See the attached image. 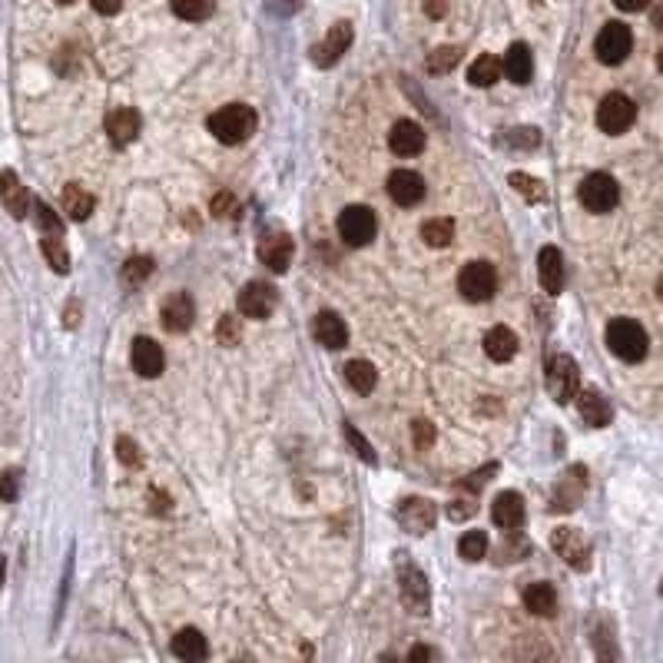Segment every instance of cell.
Masks as SVG:
<instances>
[{
  "label": "cell",
  "instance_id": "obj_1",
  "mask_svg": "<svg viewBox=\"0 0 663 663\" xmlns=\"http://www.w3.org/2000/svg\"><path fill=\"white\" fill-rule=\"evenodd\" d=\"M256 123H259V116H256L252 107H246V103H229V107H219V110L209 116V133H213L219 143H225V146H239V143H246V139L256 133Z\"/></svg>",
  "mask_w": 663,
  "mask_h": 663
},
{
  "label": "cell",
  "instance_id": "obj_2",
  "mask_svg": "<svg viewBox=\"0 0 663 663\" xmlns=\"http://www.w3.org/2000/svg\"><path fill=\"white\" fill-rule=\"evenodd\" d=\"M607 349L620 362H643L647 349H651L647 328L640 326L637 319H613L611 326H607Z\"/></svg>",
  "mask_w": 663,
  "mask_h": 663
},
{
  "label": "cell",
  "instance_id": "obj_3",
  "mask_svg": "<svg viewBox=\"0 0 663 663\" xmlns=\"http://www.w3.org/2000/svg\"><path fill=\"white\" fill-rule=\"evenodd\" d=\"M594 51H597V60L607 63V67L624 63L627 57H630V51H634V34H630V27L620 24V20L604 24L597 40H594Z\"/></svg>",
  "mask_w": 663,
  "mask_h": 663
},
{
  "label": "cell",
  "instance_id": "obj_4",
  "mask_svg": "<svg viewBox=\"0 0 663 663\" xmlns=\"http://www.w3.org/2000/svg\"><path fill=\"white\" fill-rule=\"evenodd\" d=\"M637 120V107L627 93H607L597 107V126H601L607 137H620L627 133Z\"/></svg>",
  "mask_w": 663,
  "mask_h": 663
},
{
  "label": "cell",
  "instance_id": "obj_5",
  "mask_svg": "<svg viewBox=\"0 0 663 663\" xmlns=\"http://www.w3.org/2000/svg\"><path fill=\"white\" fill-rule=\"evenodd\" d=\"M498 288V272L494 265L478 259V263H468L458 272V292H462L468 302H488Z\"/></svg>",
  "mask_w": 663,
  "mask_h": 663
},
{
  "label": "cell",
  "instance_id": "obj_6",
  "mask_svg": "<svg viewBox=\"0 0 663 663\" xmlns=\"http://www.w3.org/2000/svg\"><path fill=\"white\" fill-rule=\"evenodd\" d=\"M378 233V219L368 206H349L338 216V236L345 239V246H368Z\"/></svg>",
  "mask_w": 663,
  "mask_h": 663
},
{
  "label": "cell",
  "instance_id": "obj_7",
  "mask_svg": "<svg viewBox=\"0 0 663 663\" xmlns=\"http://www.w3.org/2000/svg\"><path fill=\"white\" fill-rule=\"evenodd\" d=\"M580 202L590 213H611L613 206L620 202V186L611 173H590L580 183Z\"/></svg>",
  "mask_w": 663,
  "mask_h": 663
},
{
  "label": "cell",
  "instance_id": "obj_8",
  "mask_svg": "<svg viewBox=\"0 0 663 663\" xmlns=\"http://www.w3.org/2000/svg\"><path fill=\"white\" fill-rule=\"evenodd\" d=\"M548 388H551V395L561 401V405H567V401L580 391L577 362L571 359V355H554L551 359V365H548Z\"/></svg>",
  "mask_w": 663,
  "mask_h": 663
},
{
  "label": "cell",
  "instance_id": "obj_9",
  "mask_svg": "<svg viewBox=\"0 0 663 663\" xmlns=\"http://www.w3.org/2000/svg\"><path fill=\"white\" fill-rule=\"evenodd\" d=\"M279 305V292L269 282H246L239 292V312L249 319H269Z\"/></svg>",
  "mask_w": 663,
  "mask_h": 663
},
{
  "label": "cell",
  "instance_id": "obj_10",
  "mask_svg": "<svg viewBox=\"0 0 663 663\" xmlns=\"http://www.w3.org/2000/svg\"><path fill=\"white\" fill-rule=\"evenodd\" d=\"M438 521V508L425 498H408L399 504V525L408 534H428Z\"/></svg>",
  "mask_w": 663,
  "mask_h": 663
},
{
  "label": "cell",
  "instance_id": "obj_11",
  "mask_svg": "<svg viewBox=\"0 0 663 663\" xmlns=\"http://www.w3.org/2000/svg\"><path fill=\"white\" fill-rule=\"evenodd\" d=\"M554 551L561 554L564 561L571 564L574 571H588V564H590V544L584 541V534L580 531H574V527H557L554 531Z\"/></svg>",
  "mask_w": 663,
  "mask_h": 663
},
{
  "label": "cell",
  "instance_id": "obj_12",
  "mask_svg": "<svg viewBox=\"0 0 663 663\" xmlns=\"http://www.w3.org/2000/svg\"><path fill=\"white\" fill-rule=\"evenodd\" d=\"M292 256H296V246H292V239H288L286 233L269 229V233L259 239V259H263V265H269L272 272H286L288 265H292Z\"/></svg>",
  "mask_w": 663,
  "mask_h": 663
},
{
  "label": "cell",
  "instance_id": "obj_13",
  "mask_svg": "<svg viewBox=\"0 0 663 663\" xmlns=\"http://www.w3.org/2000/svg\"><path fill=\"white\" fill-rule=\"evenodd\" d=\"M160 319H163L166 332H173V335L189 332L193 322H196V305H193V299H189V292H176V296H170V299L163 302Z\"/></svg>",
  "mask_w": 663,
  "mask_h": 663
},
{
  "label": "cell",
  "instance_id": "obj_14",
  "mask_svg": "<svg viewBox=\"0 0 663 663\" xmlns=\"http://www.w3.org/2000/svg\"><path fill=\"white\" fill-rule=\"evenodd\" d=\"M388 196L399 206H418L422 196H425V179L414 170H395L388 176Z\"/></svg>",
  "mask_w": 663,
  "mask_h": 663
},
{
  "label": "cell",
  "instance_id": "obj_15",
  "mask_svg": "<svg viewBox=\"0 0 663 663\" xmlns=\"http://www.w3.org/2000/svg\"><path fill=\"white\" fill-rule=\"evenodd\" d=\"M312 335L315 342L322 345V349H345L349 345V326H345V319L335 312H319L312 322Z\"/></svg>",
  "mask_w": 663,
  "mask_h": 663
},
{
  "label": "cell",
  "instance_id": "obj_16",
  "mask_svg": "<svg viewBox=\"0 0 663 663\" xmlns=\"http://www.w3.org/2000/svg\"><path fill=\"white\" fill-rule=\"evenodd\" d=\"M401 604L412 613L428 611V577L412 564H401Z\"/></svg>",
  "mask_w": 663,
  "mask_h": 663
},
{
  "label": "cell",
  "instance_id": "obj_17",
  "mask_svg": "<svg viewBox=\"0 0 663 663\" xmlns=\"http://www.w3.org/2000/svg\"><path fill=\"white\" fill-rule=\"evenodd\" d=\"M349 43H351V24L338 20V24L326 34V40L312 47V60L319 63V67H332L342 53L349 51Z\"/></svg>",
  "mask_w": 663,
  "mask_h": 663
},
{
  "label": "cell",
  "instance_id": "obj_18",
  "mask_svg": "<svg viewBox=\"0 0 663 663\" xmlns=\"http://www.w3.org/2000/svg\"><path fill=\"white\" fill-rule=\"evenodd\" d=\"M388 146L395 156H414V153L425 150V130L414 120H399L388 133Z\"/></svg>",
  "mask_w": 663,
  "mask_h": 663
},
{
  "label": "cell",
  "instance_id": "obj_19",
  "mask_svg": "<svg viewBox=\"0 0 663 663\" xmlns=\"http://www.w3.org/2000/svg\"><path fill=\"white\" fill-rule=\"evenodd\" d=\"M163 365H166V355L160 349V342L153 338H137L133 342V372L139 378H156L163 375Z\"/></svg>",
  "mask_w": 663,
  "mask_h": 663
},
{
  "label": "cell",
  "instance_id": "obj_20",
  "mask_svg": "<svg viewBox=\"0 0 663 663\" xmlns=\"http://www.w3.org/2000/svg\"><path fill=\"white\" fill-rule=\"evenodd\" d=\"M139 126H143L139 113L133 107H120L107 116V137H110L113 146H126L139 137Z\"/></svg>",
  "mask_w": 663,
  "mask_h": 663
},
{
  "label": "cell",
  "instance_id": "obj_21",
  "mask_svg": "<svg viewBox=\"0 0 663 663\" xmlns=\"http://www.w3.org/2000/svg\"><path fill=\"white\" fill-rule=\"evenodd\" d=\"M491 517L501 531H514L525 525V498L517 491H501L494 504H491Z\"/></svg>",
  "mask_w": 663,
  "mask_h": 663
},
{
  "label": "cell",
  "instance_id": "obj_22",
  "mask_svg": "<svg viewBox=\"0 0 663 663\" xmlns=\"http://www.w3.org/2000/svg\"><path fill=\"white\" fill-rule=\"evenodd\" d=\"M538 279H541V288L548 292V296H557L564 288V279H567V272H564V256L561 249H554V246H544L538 256Z\"/></svg>",
  "mask_w": 663,
  "mask_h": 663
},
{
  "label": "cell",
  "instance_id": "obj_23",
  "mask_svg": "<svg viewBox=\"0 0 663 663\" xmlns=\"http://www.w3.org/2000/svg\"><path fill=\"white\" fill-rule=\"evenodd\" d=\"M0 202L7 206V213H11L13 219H24V216L30 213V193H27L24 183H20L17 173H11V170L0 173Z\"/></svg>",
  "mask_w": 663,
  "mask_h": 663
},
{
  "label": "cell",
  "instance_id": "obj_24",
  "mask_svg": "<svg viewBox=\"0 0 663 663\" xmlns=\"http://www.w3.org/2000/svg\"><path fill=\"white\" fill-rule=\"evenodd\" d=\"M577 408H580V418L588 422V425L594 428H604L607 422H611V405H607V399H604L601 391H594V388H584V391H577Z\"/></svg>",
  "mask_w": 663,
  "mask_h": 663
},
{
  "label": "cell",
  "instance_id": "obj_25",
  "mask_svg": "<svg viewBox=\"0 0 663 663\" xmlns=\"http://www.w3.org/2000/svg\"><path fill=\"white\" fill-rule=\"evenodd\" d=\"M501 70H504L508 80H514V83H527V80L534 76V57L527 51V43H511L508 53H504Z\"/></svg>",
  "mask_w": 663,
  "mask_h": 663
},
{
  "label": "cell",
  "instance_id": "obj_26",
  "mask_svg": "<svg viewBox=\"0 0 663 663\" xmlns=\"http://www.w3.org/2000/svg\"><path fill=\"white\" fill-rule=\"evenodd\" d=\"M170 651H173L179 660L196 663L209 653V643H206V637H202L196 627H183V630L173 637V643H170Z\"/></svg>",
  "mask_w": 663,
  "mask_h": 663
},
{
  "label": "cell",
  "instance_id": "obj_27",
  "mask_svg": "<svg viewBox=\"0 0 663 663\" xmlns=\"http://www.w3.org/2000/svg\"><path fill=\"white\" fill-rule=\"evenodd\" d=\"M485 355L491 362H511L517 355V335L508 326H494L485 335Z\"/></svg>",
  "mask_w": 663,
  "mask_h": 663
},
{
  "label": "cell",
  "instance_id": "obj_28",
  "mask_svg": "<svg viewBox=\"0 0 663 663\" xmlns=\"http://www.w3.org/2000/svg\"><path fill=\"white\" fill-rule=\"evenodd\" d=\"M525 607L534 613V617H554V613H557V590H554L548 580H534V584H527Z\"/></svg>",
  "mask_w": 663,
  "mask_h": 663
},
{
  "label": "cell",
  "instance_id": "obj_29",
  "mask_svg": "<svg viewBox=\"0 0 663 663\" xmlns=\"http://www.w3.org/2000/svg\"><path fill=\"white\" fill-rule=\"evenodd\" d=\"M63 213L70 216V219H76V223H83L90 213H93V206H97V200H93V193L90 189H83L80 183H70V186L63 189Z\"/></svg>",
  "mask_w": 663,
  "mask_h": 663
},
{
  "label": "cell",
  "instance_id": "obj_30",
  "mask_svg": "<svg viewBox=\"0 0 663 663\" xmlns=\"http://www.w3.org/2000/svg\"><path fill=\"white\" fill-rule=\"evenodd\" d=\"M345 378H349V385L359 391V395H368V391H375L378 385V372L372 362H362V359H355V362L345 365Z\"/></svg>",
  "mask_w": 663,
  "mask_h": 663
},
{
  "label": "cell",
  "instance_id": "obj_31",
  "mask_svg": "<svg viewBox=\"0 0 663 663\" xmlns=\"http://www.w3.org/2000/svg\"><path fill=\"white\" fill-rule=\"evenodd\" d=\"M501 76V63L494 60V57H478L471 67H468V80H471V87H491V83H498Z\"/></svg>",
  "mask_w": 663,
  "mask_h": 663
},
{
  "label": "cell",
  "instance_id": "obj_32",
  "mask_svg": "<svg viewBox=\"0 0 663 663\" xmlns=\"http://www.w3.org/2000/svg\"><path fill=\"white\" fill-rule=\"evenodd\" d=\"M422 239H425L431 249H445V246H451V239H454V223L451 219H428L422 225Z\"/></svg>",
  "mask_w": 663,
  "mask_h": 663
},
{
  "label": "cell",
  "instance_id": "obj_33",
  "mask_svg": "<svg viewBox=\"0 0 663 663\" xmlns=\"http://www.w3.org/2000/svg\"><path fill=\"white\" fill-rule=\"evenodd\" d=\"M170 7H173L176 17L196 24V20H206L213 13V0H170Z\"/></svg>",
  "mask_w": 663,
  "mask_h": 663
},
{
  "label": "cell",
  "instance_id": "obj_34",
  "mask_svg": "<svg viewBox=\"0 0 663 663\" xmlns=\"http://www.w3.org/2000/svg\"><path fill=\"white\" fill-rule=\"evenodd\" d=\"M40 249H43V256H47V263L53 265V272H70V252H67V246L60 242V236H43V242H40Z\"/></svg>",
  "mask_w": 663,
  "mask_h": 663
},
{
  "label": "cell",
  "instance_id": "obj_35",
  "mask_svg": "<svg viewBox=\"0 0 663 663\" xmlns=\"http://www.w3.org/2000/svg\"><path fill=\"white\" fill-rule=\"evenodd\" d=\"M458 554L471 564L481 561V557L488 554V534H485V531H468V534L458 541Z\"/></svg>",
  "mask_w": 663,
  "mask_h": 663
},
{
  "label": "cell",
  "instance_id": "obj_36",
  "mask_svg": "<svg viewBox=\"0 0 663 663\" xmlns=\"http://www.w3.org/2000/svg\"><path fill=\"white\" fill-rule=\"evenodd\" d=\"M458 60H462V47H438L428 57V70L431 74H448V70L458 67Z\"/></svg>",
  "mask_w": 663,
  "mask_h": 663
},
{
  "label": "cell",
  "instance_id": "obj_37",
  "mask_svg": "<svg viewBox=\"0 0 663 663\" xmlns=\"http://www.w3.org/2000/svg\"><path fill=\"white\" fill-rule=\"evenodd\" d=\"M511 186L531 202H544V196H548V189L541 186V179H534V176L527 173H511Z\"/></svg>",
  "mask_w": 663,
  "mask_h": 663
},
{
  "label": "cell",
  "instance_id": "obj_38",
  "mask_svg": "<svg viewBox=\"0 0 663 663\" xmlns=\"http://www.w3.org/2000/svg\"><path fill=\"white\" fill-rule=\"evenodd\" d=\"M34 216H37V225L43 236H63V219L53 213L47 202H34Z\"/></svg>",
  "mask_w": 663,
  "mask_h": 663
},
{
  "label": "cell",
  "instance_id": "obj_39",
  "mask_svg": "<svg viewBox=\"0 0 663 663\" xmlns=\"http://www.w3.org/2000/svg\"><path fill=\"white\" fill-rule=\"evenodd\" d=\"M153 272V259H143V256H133L130 263L123 265V272H120V279H123L126 286H139L143 279H150Z\"/></svg>",
  "mask_w": 663,
  "mask_h": 663
},
{
  "label": "cell",
  "instance_id": "obj_40",
  "mask_svg": "<svg viewBox=\"0 0 663 663\" xmlns=\"http://www.w3.org/2000/svg\"><path fill=\"white\" fill-rule=\"evenodd\" d=\"M216 338H219L223 345H236L239 338H242V326H239L236 315H223V319H219V326H216Z\"/></svg>",
  "mask_w": 663,
  "mask_h": 663
},
{
  "label": "cell",
  "instance_id": "obj_41",
  "mask_svg": "<svg viewBox=\"0 0 663 663\" xmlns=\"http://www.w3.org/2000/svg\"><path fill=\"white\" fill-rule=\"evenodd\" d=\"M508 143H511V146H521V150H534L541 143V137L534 126H517V130L508 133Z\"/></svg>",
  "mask_w": 663,
  "mask_h": 663
},
{
  "label": "cell",
  "instance_id": "obj_42",
  "mask_svg": "<svg viewBox=\"0 0 663 663\" xmlns=\"http://www.w3.org/2000/svg\"><path fill=\"white\" fill-rule=\"evenodd\" d=\"M580 475H584V471L577 468V481H584ZM571 478H574V471L567 475V481H564V488L571 485ZM577 498H580V491H557V498H554V508H557V511H571V508H577Z\"/></svg>",
  "mask_w": 663,
  "mask_h": 663
},
{
  "label": "cell",
  "instance_id": "obj_43",
  "mask_svg": "<svg viewBox=\"0 0 663 663\" xmlns=\"http://www.w3.org/2000/svg\"><path fill=\"white\" fill-rule=\"evenodd\" d=\"M412 438H414V448H431V445H435V425L425 422V418H418L412 425Z\"/></svg>",
  "mask_w": 663,
  "mask_h": 663
},
{
  "label": "cell",
  "instance_id": "obj_44",
  "mask_svg": "<svg viewBox=\"0 0 663 663\" xmlns=\"http://www.w3.org/2000/svg\"><path fill=\"white\" fill-rule=\"evenodd\" d=\"M345 438L351 441V448H355V454H359V458H365L368 464H375V451H372V445H368V441H365L351 425H345Z\"/></svg>",
  "mask_w": 663,
  "mask_h": 663
},
{
  "label": "cell",
  "instance_id": "obj_45",
  "mask_svg": "<svg viewBox=\"0 0 663 663\" xmlns=\"http://www.w3.org/2000/svg\"><path fill=\"white\" fill-rule=\"evenodd\" d=\"M116 458L123 464H130V468H139V464H143V454H139V448L130 438L116 441Z\"/></svg>",
  "mask_w": 663,
  "mask_h": 663
},
{
  "label": "cell",
  "instance_id": "obj_46",
  "mask_svg": "<svg viewBox=\"0 0 663 663\" xmlns=\"http://www.w3.org/2000/svg\"><path fill=\"white\" fill-rule=\"evenodd\" d=\"M17 488H20L17 471H4V475H0V501H13L17 498Z\"/></svg>",
  "mask_w": 663,
  "mask_h": 663
},
{
  "label": "cell",
  "instance_id": "obj_47",
  "mask_svg": "<svg viewBox=\"0 0 663 663\" xmlns=\"http://www.w3.org/2000/svg\"><path fill=\"white\" fill-rule=\"evenodd\" d=\"M233 209H236V200L229 196V193H219L213 200V213L219 216V219H225V216H233Z\"/></svg>",
  "mask_w": 663,
  "mask_h": 663
},
{
  "label": "cell",
  "instance_id": "obj_48",
  "mask_svg": "<svg viewBox=\"0 0 663 663\" xmlns=\"http://www.w3.org/2000/svg\"><path fill=\"white\" fill-rule=\"evenodd\" d=\"M93 4V11L103 13V17H113V13L123 11V0H90Z\"/></svg>",
  "mask_w": 663,
  "mask_h": 663
},
{
  "label": "cell",
  "instance_id": "obj_49",
  "mask_svg": "<svg viewBox=\"0 0 663 663\" xmlns=\"http://www.w3.org/2000/svg\"><path fill=\"white\" fill-rule=\"evenodd\" d=\"M269 11H272V13H282V17H286V13H296V11H299V0H269Z\"/></svg>",
  "mask_w": 663,
  "mask_h": 663
},
{
  "label": "cell",
  "instance_id": "obj_50",
  "mask_svg": "<svg viewBox=\"0 0 663 663\" xmlns=\"http://www.w3.org/2000/svg\"><path fill=\"white\" fill-rule=\"evenodd\" d=\"M448 514H451V517H464V514H475V504H471V501H451Z\"/></svg>",
  "mask_w": 663,
  "mask_h": 663
},
{
  "label": "cell",
  "instance_id": "obj_51",
  "mask_svg": "<svg viewBox=\"0 0 663 663\" xmlns=\"http://www.w3.org/2000/svg\"><path fill=\"white\" fill-rule=\"evenodd\" d=\"M613 4H617L620 11H627V13H637V11H643L651 0H613Z\"/></svg>",
  "mask_w": 663,
  "mask_h": 663
},
{
  "label": "cell",
  "instance_id": "obj_52",
  "mask_svg": "<svg viewBox=\"0 0 663 663\" xmlns=\"http://www.w3.org/2000/svg\"><path fill=\"white\" fill-rule=\"evenodd\" d=\"M435 657H438V653H435V651H428V647H412V651H408V660H435Z\"/></svg>",
  "mask_w": 663,
  "mask_h": 663
},
{
  "label": "cell",
  "instance_id": "obj_53",
  "mask_svg": "<svg viewBox=\"0 0 663 663\" xmlns=\"http://www.w3.org/2000/svg\"><path fill=\"white\" fill-rule=\"evenodd\" d=\"M425 11L431 13V17H441V13H445V0H428Z\"/></svg>",
  "mask_w": 663,
  "mask_h": 663
},
{
  "label": "cell",
  "instance_id": "obj_54",
  "mask_svg": "<svg viewBox=\"0 0 663 663\" xmlns=\"http://www.w3.org/2000/svg\"><path fill=\"white\" fill-rule=\"evenodd\" d=\"M653 27H657V30H663V7H657V11H653Z\"/></svg>",
  "mask_w": 663,
  "mask_h": 663
},
{
  "label": "cell",
  "instance_id": "obj_55",
  "mask_svg": "<svg viewBox=\"0 0 663 663\" xmlns=\"http://www.w3.org/2000/svg\"><path fill=\"white\" fill-rule=\"evenodd\" d=\"M657 296H660V302H663V276L657 279Z\"/></svg>",
  "mask_w": 663,
  "mask_h": 663
},
{
  "label": "cell",
  "instance_id": "obj_56",
  "mask_svg": "<svg viewBox=\"0 0 663 663\" xmlns=\"http://www.w3.org/2000/svg\"><path fill=\"white\" fill-rule=\"evenodd\" d=\"M657 67H660V74H663V51H660V57H657Z\"/></svg>",
  "mask_w": 663,
  "mask_h": 663
},
{
  "label": "cell",
  "instance_id": "obj_57",
  "mask_svg": "<svg viewBox=\"0 0 663 663\" xmlns=\"http://www.w3.org/2000/svg\"><path fill=\"white\" fill-rule=\"evenodd\" d=\"M57 4H74V0H57Z\"/></svg>",
  "mask_w": 663,
  "mask_h": 663
}]
</instances>
